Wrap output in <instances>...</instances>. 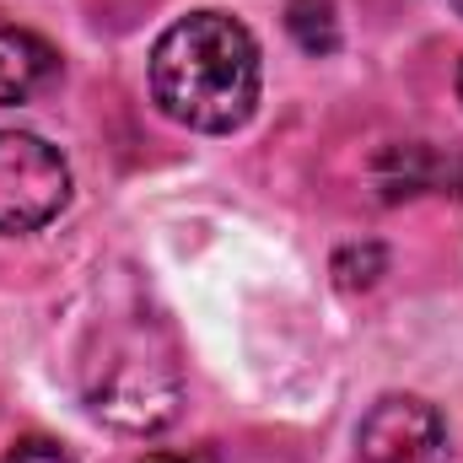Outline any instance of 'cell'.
Instances as JSON below:
<instances>
[{"label": "cell", "instance_id": "8", "mask_svg": "<svg viewBox=\"0 0 463 463\" xmlns=\"http://www.w3.org/2000/svg\"><path fill=\"white\" fill-rule=\"evenodd\" d=\"M453 11H458V16H463V0H453Z\"/></svg>", "mask_w": 463, "mask_h": 463}, {"label": "cell", "instance_id": "9", "mask_svg": "<svg viewBox=\"0 0 463 463\" xmlns=\"http://www.w3.org/2000/svg\"><path fill=\"white\" fill-rule=\"evenodd\" d=\"M458 98H463V71H458Z\"/></svg>", "mask_w": 463, "mask_h": 463}, {"label": "cell", "instance_id": "5", "mask_svg": "<svg viewBox=\"0 0 463 463\" xmlns=\"http://www.w3.org/2000/svg\"><path fill=\"white\" fill-rule=\"evenodd\" d=\"M286 27L307 54H335L340 49V22L335 0H286Z\"/></svg>", "mask_w": 463, "mask_h": 463}, {"label": "cell", "instance_id": "2", "mask_svg": "<svg viewBox=\"0 0 463 463\" xmlns=\"http://www.w3.org/2000/svg\"><path fill=\"white\" fill-rule=\"evenodd\" d=\"M71 200V173L54 146L22 129H0V232H38Z\"/></svg>", "mask_w": 463, "mask_h": 463}, {"label": "cell", "instance_id": "7", "mask_svg": "<svg viewBox=\"0 0 463 463\" xmlns=\"http://www.w3.org/2000/svg\"><path fill=\"white\" fill-rule=\"evenodd\" d=\"M146 463H184V458H146Z\"/></svg>", "mask_w": 463, "mask_h": 463}, {"label": "cell", "instance_id": "1", "mask_svg": "<svg viewBox=\"0 0 463 463\" xmlns=\"http://www.w3.org/2000/svg\"><path fill=\"white\" fill-rule=\"evenodd\" d=\"M151 92L167 118L205 129V135H227L237 124H248L259 103L253 33L222 11H194L173 22L151 49Z\"/></svg>", "mask_w": 463, "mask_h": 463}, {"label": "cell", "instance_id": "4", "mask_svg": "<svg viewBox=\"0 0 463 463\" xmlns=\"http://www.w3.org/2000/svg\"><path fill=\"white\" fill-rule=\"evenodd\" d=\"M60 76V54L22 27H0V109L5 103H27L43 87H54Z\"/></svg>", "mask_w": 463, "mask_h": 463}, {"label": "cell", "instance_id": "3", "mask_svg": "<svg viewBox=\"0 0 463 463\" xmlns=\"http://www.w3.org/2000/svg\"><path fill=\"white\" fill-rule=\"evenodd\" d=\"M355 458L361 463H453V448H448L442 415L426 399L393 393V399H377L372 415L361 420Z\"/></svg>", "mask_w": 463, "mask_h": 463}, {"label": "cell", "instance_id": "6", "mask_svg": "<svg viewBox=\"0 0 463 463\" xmlns=\"http://www.w3.org/2000/svg\"><path fill=\"white\" fill-rule=\"evenodd\" d=\"M5 463H71L65 458V448H54V442H16L11 453H5Z\"/></svg>", "mask_w": 463, "mask_h": 463}]
</instances>
